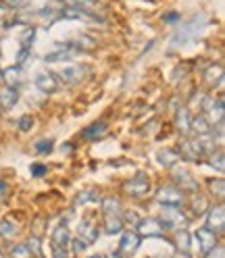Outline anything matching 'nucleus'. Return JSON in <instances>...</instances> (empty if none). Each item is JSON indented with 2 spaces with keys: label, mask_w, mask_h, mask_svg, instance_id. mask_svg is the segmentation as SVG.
Here are the masks:
<instances>
[{
  "label": "nucleus",
  "mask_w": 225,
  "mask_h": 258,
  "mask_svg": "<svg viewBox=\"0 0 225 258\" xmlns=\"http://www.w3.org/2000/svg\"><path fill=\"white\" fill-rule=\"evenodd\" d=\"M190 132H194L196 136H206V134L213 132V127H211V123L204 119V115H198V117H192Z\"/></svg>",
  "instance_id": "nucleus-20"
},
{
  "label": "nucleus",
  "mask_w": 225,
  "mask_h": 258,
  "mask_svg": "<svg viewBox=\"0 0 225 258\" xmlns=\"http://www.w3.org/2000/svg\"><path fill=\"white\" fill-rule=\"evenodd\" d=\"M0 79H3V69H0Z\"/></svg>",
  "instance_id": "nucleus-50"
},
{
  "label": "nucleus",
  "mask_w": 225,
  "mask_h": 258,
  "mask_svg": "<svg viewBox=\"0 0 225 258\" xmlns=\"http://www.w3.org/2000/svg\"><path fill=\"white\" fill-rule=\"evenodd\" d=\"M77 231H79V239L86 241L88 246L94 244V241L98 239V227H96L94 221H90V219H82V221H79Z\"/></svg>",
  "instance_id": "nucleus-12"
},
{
  "label": "nucleus",
  "mask_w": 225,
  "mask_h": 258,
  "mask_svg": "<svg viewBox=\"0 0 225 258\" xmlns=\"http://www.w3.org/2000/svg\"><path fill=\"white\" fill-rule=\"evenodd\" d=\"M190 241H192V235L186 231V229H180L178 231V237H175V246H178V252H190Z\"/></svg>",
  "instance_id": "nucleus-26"
},
{
  "label": "nucleus",
  "mask_w": 225,
  "mask_h": 258,
  "mask_svg": "<svg viewBox=\"0 0 225 258\" xmlns=\"http://www.w3.org/2000/svg\"><path fill=\"white\" fill-rule=\"evenodd\" d=\"M138 235H142V237H160V235H165V223L163 221H158V219H140L138 221Z\"/></svg>",
  "instance_id": "nucleus-2"
},
{
  "label": "nucleus",
  "mask_w": 225,
  "mask_h": 258,
  "mask_svg": "<svg viewBox=\"0 0 225 258\" xmlns=\"http://www.w3.org/2000/svg\"><path fill=\"white\" fill-rule=\"evenodd\" d=\"M34 38H36V27L31 25V27H25V29H23V34H21L19 42H21V46H23V48H29V46H31V42H34Z\"/></svg>",
  "instance_id": "nucleus-30"
},
{
  "label": "nucleus",
  "mask_w": 225,
  "mask_h": 258,
  "mask_svg": "<svg viewBox=\"0 0 225 258\" xmlns=\"http://www.w3.org/2000/svg\"><path fill=\"white\" fill-rule=\"evenodd\" d=\"M71 56H73V50H69V48H61V50H57V52L46 54L44 60L46 62H59V60H69Z\"/></svg>",
  "instance_id": "nucleus-27"
},
{
  "label": "nucleus",
  "mask_w": 225,
  "mask_h": 258,
  "mask_svg": "<svg viewBox=\"0 0 225 258\" xmlns=\"http://www.w3.org/2000/svg\"><path fill=\"white\" fill-rule=\"evenodd\" d=\"M206 229H211L215 235H219V233L225 231V211H223V204H217L213 208H208Z\"/></svg>",
  "instance_id": "nucleus-7"
},
{
  "label": "nucleus",
  "mask_w": 225,
  "mask_h": 258,
  "mask_svg": "<svg viewBox=\"0 0 225 258\" xmlns=\"http://www.w3.org/2000/svg\"><path fill=\"white\" fill-rule=\"evenodd\" d=\"M156 160H158V165H160V167H165V169H173V167L182 160V156H180V152H178V150L165 148V150H158V152H156Z\"/></svg>",
  "instance_id": "nucleus-17"
},
{
  "label": "nucleus",
  "mask_w": 225,
  "mask_h": 258,
  "mask_svg": "<svg viewBox=\"0 0 225 258\" xmlns=\"http://www.w3.org/2000/svg\"><path fill=\"white\" fill-rule=\"evenodd\" d=\"M202 110H204V119L211 125H219L223 123V98H206L202 102Z\"/></svg>",
  "instance_id": "nucleus-5"
},
{
  "label": "nucleus",
  "mask_w": 225,
  "mask_h": 258,
  "mask_svg": "<svg viewBox=\"0 0 225 258\" xmlns=\"http://www.w3.org/2000/svg\"><path fill=\"white\" fill-rule=\"evenodd\" d=\"M7 3H9L11 7H19V5L23 3V0H7Z\"/></svg>",
  "instance_id": "nucleus-45"
},
{
  "label": "nucleus",
  "mask_w": 225,
  "mask_h": 258,
  "mask_svg": "<svg viewBox=\"0 0 225 258\" xmlns=\"http://www.w3.org/2000/svg\"><path fill=\"white\" fill-rule=\"evenodd\" d=\"M180 156L182 160H198L204 156L202 148L198 146V142H192V140H180Z\"/></svg>",
  "instance_id": "nucleus-10"
},
{
  "label": "nucleus",
  "mask_w": 225,
  "mask_h": 258,
  "mask_svg": "<svg viewBox=\"0 0 225 258\" xmlns=\"http://www.w3.org/2000/svg\"><path fill=\"white\" fill-rule=\"evenodd\" d=\"M125 221H127V223H132V225H138L140 219H138L136 213H127V215H125Z\"/></svg>",
  "instance_id": "nucleus-43"
},
{
  "label": "nucleus",
  "mask_w": 225,
  "mask_h": 258,
  "mask_svg": "<svg viewBox=\"0 0 225 258\" xmlns=\"http://www.w3.org/2000/svg\"><path fill=\"white\" fill-rule=\"evenodd\" d=\"M7 196H9V183L0 181V200H5Z\"/></svg>",
  "instance_id": "nucleus-41"
},
{
  "label": "nucleus",
  "mask_w": 225,
  "mask_h": 258,
  "mask_svg": "<svg viewBox=\"0 0 225 258\" xmlns=\"http://www.w3.org/2000/svg\"><path fill=\"white\" fill-rule=\"evenodd\" d=\"M208 165H211L213 169H217L219 173L225 171V163H223V152L217 150V152H211V160H208Z\"/></svg>",
  "instance_id": "nucleus-31"
},
{
  "label": "nucleus",
  "mask_w": 225,
  "mask_h": 258,
  "mask_svg": "<svg viewBox=\"0 0 225 258\" xmlns=\"http://www.w3.org/2000/svg\"><path fill=\"white\" fill-rule=\"evenodd\" d=\"M36 88L40 92H44V94H52L59 88V79H57L54 73H40L36 77Z\"/></svg>",
  "instance_id": "nucleus-16"
},
{
  "label": "nucleus",
  "mask_w": 225,
  "mask_h": 258,
  "mask_svg": "<svg viewBox=\"0 0 225 258\" xmlns=\"http://www.w3.org/2000/svg\"><path fill=\"white\" fill-rule=\"evenodd\" d=\"M104 231L108 235H115L123 231V219L119 215H104Z\"/></svg>",
  "instance_id": "nucleus-21"
},
{
  "label": "nucleus",
  "mask_w": 225,
  "mask_h": 258,
  "mask_svg": "<svg viewBox=\"0 0 225 258\" xmlns=\"http://www.w3.org/2000/svg\"><path fill=\"white\" fill-rule=\"evenodd\" d=\"M52 254H54V258H69L67 250H61V248H52Z\"/></svg>",
  "instance_id": "nucleus-42"
},
{
  "label": "nucleus",
  "mask_w": 225,
  "mask_h": 258,
  "mask_svg": "<svg viewBox=\"0 0 225 258\" xmlns=\"http://www.w3.org/2000/svg\"><path fill=\"white\" fill-rule=\"evenodd\" d=\"M173 258H190V256H188V254H186V252H178V254H175V256H173Z\"/></svg>",
  "instance_id": "nucleus-46"
},
{
  "label": "nucleus",
  "mask_w": 225,
  "mask_h": 258,
  "mask_svg": "<svg viewBox=\"0 0 225 258\" xmlns=\"http://www.w3.org/2000/svg\"><path fill=\"white\" fill-rule=\"evenodd\" d=\"M19 233V227L13 221H0V235L3 237H15Z\"/></svg>",
  "instance_id": "nucleus-29"
},
{
  "label": "nucleus",
  "mask_w": 225,
  "mask_h": 258,
  "mask_svg": "<svg viewBox=\"0 0 225 258\" xmlns=\"http://www.w3.org/2000/svg\"><path fill=\"white\" fill-rule=\"evenodd\" d=\"M104 134H106V123H102V121L86 127L84 132H82V136H84L86 140H98V138H102Z\"/></svg>",
  "instance_id": "nucleus-24"
},
{
  "label": "nucleus",
  "mask_w": 225,
  "mask_h": 258,
  "mask_svg": "<svg viewBox=\"0 0 225 258\" xmlns=\"http://www.w3.org/2000/svg\"><path fill=\"white\" fill-rule=\"evenodd\" d=\"M19 129H21V132H29V129L31 127H34V119H31V115H23L21 119H19Z\"/></svg>",
  "instance_id": "nucleus-36"
},
{
  "label": "nucleus",
  "mask_w": 225,
  "mask_h": 258,
  "mask_svg": "<svg viewBox=\"0 0 225 258\" xmlns=\"http://www.w3.org/2000/svg\"><path fill=\"white\" fill-rule=\"evenodd\" d=\"M110 258H121V254H119V252H117V254H112V256H110Z\"/></svg>",
  "instance_id": "nucleus-48"
},
{
  "label": "nucleus",
  "mask_w": 225,
  "mask_h": 258,
  "mask_svg": "<svg viewBox=\"0 0 225 258\" xmlns=\"http://www.w3.org/2000/svg\"><path fill=\"white\" fill-rule=\"evenodd\" d=\"M121 211H123V206H121L119 198H115V196L102 198V213L104 215H119L121 217Z\"/></svg>",
  "instance_id": "nucleus-22"
},
{
  "label": "nucleus",
  "mask_w": 225,
  "mask_h": 258,
  "mask_svg": "<svg viewBox=\"0 0 225 258\" xmlns=\"http://www.w3.org/2000/svg\"><path fill=\"white\" fill-rule=\"evenodd\" d=\"M11 258H31V252L27 250L25 244H17L11 248Z\"/></svg>",
  "instance_id": "nucleus-33"
},
{
  "label": "nucleus",
  "mask_w": 225,
  "mask_h": 258,
  "mask_svg": "<svg viewBox=\"0 0 225 258\" xmlns=\"http://www.w3.org/2000/svg\"><path fill=\"white\" fill-rule=\"evenodd\" d=\"M44 223H46L44 219H36V221H34V237H40V235H42V231H44L42 225H44Z\"/></svg>",
  "instance_id": "nucleus-38"
},
{
  "label": "nucleus",
  "mask_w": 225,
  "mask_h": 258,
  "mask_svg": "<svg viewBox=\"0 0 225 258\" xmlns=\"http://www.w3.org/2000/svg\"><path fill=\"white\" fill-rule=\"evenodd\" d=\"M69 241H71V233L67 229V223H61L59 227H54V231H52V248L67 250Z\"/></svg>",
  "instance_id": "nucleus-15"
},
{
  "label": "nucleus",
  "mask_w": 225,
  "mask_h": 258,
  "mask_svg": "<svg viewBox=\"0 0 225 258\" xmlns=\"http://www.w3.org/2000/svg\"><path fill=\"white\" fill-rule=\"evenodd\" d=\"M69 246L73 248V252H75V254H82V252L88 248V244H86V241H82L79 237H77V239H71V241H69Z\"/></svg>",
  "instance_id": "nucleus-37"
},
{
  "label": "nucleus",
  "mask_w": 225,
  "mask_h": 258,
  "mask_svg": "<svg viewBox=\"0 0 225 258\" xmlns=\"http://www.w3.org/2000/svg\"><path fill=\"white\" fill-rule=\"evenodd\" d=\"M211 191L215 194L219 200L225 198V181L221 179V177H219V179H213V181H211Z\"/></svg>",
  "instance_id": "nucleus-32"
},
{
  "label": "nucleus",
  "mask_w": 225,
  "mask_h": 258,
  "mask_svg": "<svg viewBox=\"0 0 225 258\" xmlns=\"http://www.w3.org/2000/svg\"><path fill=\"white\" fill-rule=\"evenodd\" d=\"M204 77H206V84L211 86V88L219 86L223 82V67H221V64H211V67L206 69Z\"/></svg>",
  "instance_id": "nucleus-23"
},
{
  "label": "nucleus",
  "mask_w": 225,
  "mask_h": 258,
  "mask_svg": "<svg viewBox=\"0 0 225 258\" xmlns=\"http://www.w3.org/2000/svg\"><path fill=\"white\" fill-rule=\"evenodd\" d=\"M206 21H208V17H206L204 13L192 15L188 21H184L178 29H175V34L171 36V46H169V48H171V50H178V48H182V46H186L188 42H192V40L198 36V31L204 29Z\"/></svg>",
  "instance_id": "nucleus-1"
},
{
  "label": "nucleus",
  "mask_w": 225,
  "mask_h": 258,
  "mask_svg": "<svg viewBox=\"0 0 225 258\" xmlns=\"http://www.w3.org/2000/svg\"><path fill=\"white\" fill-rule=\"evenodd\" d=\"M52 140H38L36 142V152H40V154H48V152H52Z\"/></svg>",
  "instance_id": "nucleus-35"
},
{
  "label": "nucleus",
  "mask_w": 225,
  "mask_h": 258,
  "mask_svg": "<svg viewBox=\"0 0 225 258\" xmlns=\"http://www.w3.org/2000/svg\"><path fill=\"white\" fill-rule=\"evenodd\" d=\"M40 258H42V256H40Z\"/></svg>",
  "instance_id": "nucleus-52"
},
{
  "label": "nucleus",
  "mask_w": 225,
  "mask_h": 258,
  "mask_svg": "<svg viewBox=\"0 0 225 258\" xmlns=\"http://www.w3.org/2000/svg\"><path fill=\"white\" fill-rule=\"evenodd\" d=\"M138 248H140V235H138L136 231H125V233L121 235L119 254H123V256H134Z\"/></svg>",
  "instance_id": "nucleus-11"
},
{
  "label": "nucleus",
  "mask_w": 225,
  "mask_h": 258,
  "mask_svg": "<svg viewBox=\"0 0 225 258\" xmlns=\"http://www.w3.org/2000/svg\"><path fill=\"white\" fill-rule=\"evenodd\" d=\"M156 200L163 206H180L184 202V191H180L175 185H165L158 189Z\"/></svg>",
  "instance_id": "nucleus-8"
},
{
  "label": "nucleus",
  "mask_w": 225,
  "mask_h": 258,
  "mask_svg": "<svg viewBox=\"0 0 225 258\" xmlns=\"http://www.w3.org/2000/svg\"><path fill=\"white\" fill-rule=\"evenodd\" d=\"M17 102H19V90L17 88H9V86L0 88V108L11 110Z\"/></svg>",
  "instance_id": "nucleus-14"
},
{
  "label": "nucleus",
  "mask_w": 225,
  "mask_h": 258,
  "mask_svg": "<svg viewBox=\"0 0 225 258\" xmlns=\"http://www.w3.org/2000/svg\"><path fill=\"white\" fill-rule=\"evenodd\" d=\"M0 110H3V108H0Z\"/></svg>",
  "instance_id": "nucleus-51"
},
{
  "label": "nucleus",
  "mask_w": 225,
  "mask_h": 258,
  "mask_svg": "<svg viewBox=\"0 0 225 258\" xmlns=\"http://www.w3.org/2000/svg\"><path fill=\"white\" fill-rule=\"evenodd\" d=\"M190 123H192V115L188 108H178V115H175V127H178V132L182 136H188L192 134L190 132Z\"/></svg>",
  "instance_id": "nucleus-19"
},
{
  "label": "nucleus",
  "mask_w": 225,
  "mask_h": 258,
  "mask_svg": "<svg viewBox=\"0 0 225 258\" xmlns=\"http://www.w3.org/2000/svg\"><path fill=\"white\" fill-rule=\"evenodd\" d=\"M173 179H175V183H178L180 187V191H190V194H194V191H198V183H196V179L192 177L188 171H184V169H175L173 171Z\"/></svg>",
  "instance_id": "nucleus-9"
},
{
  "label": "nucleus",
  "mask_w": 225,
  "mask_h": 258,
  "mask_svg": "<svg viewBox=\"0 0 225 258\" xmlns=\"http://www.w3.org/2000/svg\"><path fill=\"white\" fill-rule=\"evenodd\" d=\"M65 5L73 9H82V5H90V0H65Z\"/></svg>",
  "instance_id": "nucleus-40"
},
{
  "label": "nucleus",
  "mask_w": 225,
  "mask_h": 258,
  "mask_svg": "<svg viewBox=\"0 0 225 258\" xmlns=\"http://www.w3.org/2000/svg\"><path fill=\"white\" fill-rule=\"evenodd\" d=\"M90 258H102V256H90Z\"/></svg>",
  "instance_id": "nucleus-49"
},
{
  "label": "nucleus",
  "mask_w": 225,
  "mask_h": 258,
  "mask_svg": "<svg viewBox=\"0 0 225 258\" xmlns=\"http://www.w3.org/2000/svg\"><path fill=\"white\" fill-rule=\"evenodd\" d=\"M46 167L44 165H31V175L34 177H42V175H46Z\"/></svg>",
  "instance_id": "nucleus-39"
},
{
  "label": "nucleus",
  "mask_w": 225,
  "mask_h": 258,
  "mask_svg": "<svg viewBox=\"0 0 225 258\" xmlns=\"http://www.w3.org/2000/svg\"><path fill=\"white\" fill-rule=\"evenodd\" d=\"M96 200H100V194L96 191V189H86V191H79L77 194V198H75V204H86V202H96Z\"/></svg>",
  "instance_id": "nucleus-28"
},
{
  "label": "nucleus",
  "mask_w": 225,
  "mask_h": 258,
  "mask_svg": "<svg viewBox=\"0 0 225 258\" xmlns=\"http://www.w3.org/2000/svg\"><path fill=\"white\" fill-rule=\"evenodd\" d=\"M163 223L169 229H186L188 227V217L178 206H163Z\"/></svg>",
  "instance_id": "nucleus-3"
},
{
  "label": "nucleus",
  "mask_w": 225,
  "mask_h": 258,
  "mask_svg": "<svg viewBox=\"0 0 225 258\" xmlns=\"http://www.w3.org/2000/svg\"><path fill=\"white\" fill-rule=\"evenodd\" d=\"M180 17V15L178 13H171V15H167V17H165V21H175V19H178Z\"/></svg>",
  "instance_id": "nucleus-44"
},
{
  "label": "nucleus",
  "mask_w": 225,
  "mask_h": 258,
  "mask_svg": "<svg viewBox=\"0 0 225 258\" xmlns=\"http://www.w3.org/2000/svg\"><path fill=\"white\" fill-rule=\"evenodd\" d=\"M3 82H5V86H9V88H17V86L23 82V69L19 67V64L7 67V69L3 71Z\"/></svg>",
  "instance_id": "nucleus-18"
},
{
  "label": "nucleus",
  "mask_w": 225,
  "mask_h": 258,
  "mask_svg": "<svg viewBox=\"0 0 225 258\" xmlns=\"http://www.w3.org/2000/svg\"><path fill=\"white\" fill-rule=\"evenodd\" d=\"M194 239H196V244H198V254L200 256H208L215 248H217V235L211 231V229H198L194 233Z\"/></svg>",
  "instance_id": "nucleus-4"
},
{
  "label": "nucleus",
  "mask_w": 225,
  "mask_h": 258,
  "mask_svg": "<svg viewBox=\"0 0 225 258\" xmlns=\"http://www.w3.org/2000/svg\"><path fill=\"white\" fill-rule=\"evenodd\" d=\"M125 191L130 194V196H134V198L146 196V194L150 191V179L144 173H138L136 177H132V179L125 183Z\"/></svg>",
  "instance_id": "nucleus-6"
},
{
  "label": "nucleus",
  "mask_w": 225,
  "mask_h": 258,
  "mask_svg": "<svg viewBox=\"0 0 225 258\" xmlns=\"http://www.w3.org/2000/svg\"><path fill=\"white\" fill-rule=\"evenodd\" d=\"M5 15V5H0V17H3Z\"/></svg>",
  "instance_id": "nucleus-47"
},
{
  "label": "nucleus",
  "mask_w": 225,
  "mask_h": 258,
  "mask_svg": "<svg viewBox=\"0 0 225 258\" xmlns=\"http://www.w3.org/2000/svg\"><path fill=\"white\" fill-rule=\"evenodd\" d=\"M88 73H90L88 67H79V64H73V67H65L59 75H61V79L65 84H77V82H82L84 75H88Z\"/></svg>",
  "instance_id": "nucleus-13"
},
{
  "label": "nucleus",
  "mask_w": 225,
  "mask_h": 258,
  "mask_svg": "<svg viewBox=\"0 0 225 258\" xmlns=\"http://www.w3.org/2000/svg\"><path fill=\"white\" fill-rule=\"evenodd\" d=\"M192 211H194V215H204L206 211H208V202H206V198L202 196V194H198V191H194L192 194Z\"/></svg>",
  "instance_id": "nucleus-25"
},
{
  "label": "nucleus",
  "mask_w": 225,
  "mask_h": 258,
  "mask_svg": "<svg viewBox=\"0 0 225 258\" xmlns=\"http://www.w3.org/2000/svg\"><path fill=\"white\" fill-rule=\"evenodd\" d=\"M25 246H27V250L31 252V256H40L42 254V246H40V237H29L27 241H25Z\"/></svg>",
  "instance_id": "nucleus-34"
}]
</instances>
